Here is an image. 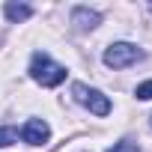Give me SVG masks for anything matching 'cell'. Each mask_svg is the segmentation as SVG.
<instances>
[{
  "mask_svg": "<svg viewBox=\"0 0 152 152\" xmlns=\"http://www.w3.org/2000/svg\"><path fill=\"white\" fill-rule=\"evenodd\" d=\"M143 57H146V51L137 48V45H131V42H113L102 54V60H104L107 69H128V66H134Z\"/></svg>",
  "mask_w": 152,
  "mask_h": 152,
  "instance_id": "7a4b0ae2",
  "label": "cell"
},
{
  "mask_svg": "<svg viewBox=\"0 0 152 152\" xmlns=\"http://www.w3.org/2000/svg\"><path fill=\"white\" fill-rule=\"evenodd\" d=\"M21 140L30 143V146H42V143L51 140V125L45 119H27L21 125Z\"/></svg>",
  "mask_w": 152,
  "mask_h": 152,
  "instance_id": "277c9868",
  "label": "cell"
},
{
  "mask_svg": "<svg viewBox=\"0 0 152 152\" xmlns=\"http://www.w3.org/2000/svg\"><path fill=\"white\" fill-rule=\"evenodd\" d=\"M18 140V128H12V125H0V149L3 146H12Z\"/></svg>",
  "mask_w": 152,
  "mask_h": 152,
  "instance_id": "52a82bcc",
  "label": "cell"
},
{
  "mask_svg": "<svg viewBox=\"0 0 152 152\" xmlns=\"http://www.w3.org/2000/svg\"><path fill=\"white\" fill-rule=\"evenodd\" d=\"M72 24L78 30H96L102 24V12H96L90 6H75L72 9Z\"/></svg>",
  "mask_w": 152,
  "mask_h": 152,
  "instance_id": "5b68a950",
  "label": "cell"
},
{
  "mask_svg": "<svg viewBox=\"0 0 152 152\" xmlns=\"http://www.w3.org/2000/svg\"><path fill=\"white\" fill-rule=\"evenodd\" d=\"M3 15H6V21H12V24H21V21H27V18L33 15V6L9 0V3H3Z\"/></svg>",
  "mask_w": 152,
  "mask_h": 152,
  "instance_id": "8992f818",
  "label": "cell"
},
{
  "mask_svg": "<svg viewBox=\"0 0 152 152\" xmlns=\"http://www.w3.org/2000/svg\"><path fill=\"white\" fill-rule=\"evenodd\" d=\"M72 99L78 102V104H84L90 113H96V116H107L110 113V99L102 93V90H93V87H87V84H72Z\"/></svg>",
  "mask_w": 152,
  "mask_h": 152,
  "instance_id": "3957f363",
  "label": "cell"
},
{
  "mask_svg": "<svg viewBox=\"0 0 152 152\" xmlns=\"http://www.w3.org/2000/svg\"><path fill=\"white\" fill-rule=\"evenodd\" d=\"M107 152H140V146H137L134 140H128V137H125V140H119V143H113V146H110Z\"/></svg>",
  "mask_w": 152,
  "mask_h": 152,
  "instance_id": "ba28073f",
  "label": "cell"
},
{
  "mask_svg": "<svg viewBox=\"0 0 152 152\" xmlns=\"http://www.w3.org/2000/svg\"><path fill=\"white\" fill-rule=\"evenodd\" d=\"M134 96H137L140 102H152V81H143V84H137Z\"/></svg>",
  "mask_w": 152,
  "mask_h": 152,
  "instance_id": "9c48e42d",
  "label": "cell"
},
{
  "mask_svg": "<svg viewBox=\"0 0 152 152\" xmlns=\"http://www.w3.org/2000/svg\"><path fill=\"white\" fill-rule=\"evenodd\" d=\"M30 78L36 81V84H42V87H60L63 81H66V66H60L57 60H51L45 51H36L33 57H30Z\"/></svg>",
  "mask_w": 152,
  "mask_h": 152,
  "instance_id": "6da1fadb",
  "label": "cell"
}]
</instances>
